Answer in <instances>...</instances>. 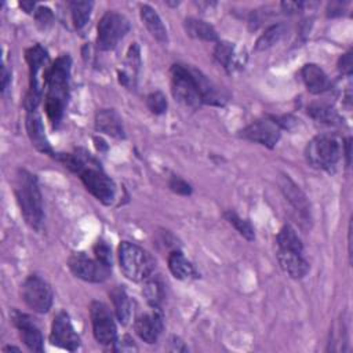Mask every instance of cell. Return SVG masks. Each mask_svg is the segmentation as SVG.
Returning a JSON list of instances; mask_svg holds the SVG:
<instances>
[{
  "instance_id": "obj_39",
  "label": "cell",
  "mask_w": 353,
  "mask_h": 353,
  "mask_svg": "<svg viewBox=\"0 0 353 353\" xmlns=\"http://www.w3.org/2000/svg\"><path fill=\"white\" fill-rule=\"evenodd\" d=\"M10 76L11 73L7 70V68L3 65V70H1V90L6 91L7 90V85H8V81H10Z\"/></svg>"
},
{
  "instance_id": "obj_40",
  "label": "cell",
  "mask_w": 353,
  "mask_h": 353,
  "mask_svg": "<svg viewBox=\"0 0 353 353\" xmlns=\"http://www.w3.org/2000/svg\"><path fill=\"white\" fill-rule=\"evenodd\" d=\"M19 6H21V8H23V11L28 12V14H30V12L33 11V8H34V3H33V1H21Z\"/></svg>"
},
{
  "instance_id": "obj_38",
  "label": "cell",
  "mask_w": 353,
  "mask_h": 353,
  "mask_svg": "<svg viewBox=\"0 0 353 353\" xmlns=\"http://www.w3.org/2000/svg\"><path fill=\"white\" fill-rule=\"evenodd\" d=\"M303 7V3L301 1H283L281 8L285 12H296Z\"/></svg>"
},
{
  "instance_id": "obj_2",
  "label": "cell",
  "mask_w": 353,
  "mask_h": 353,
  "mask_svg": "<svg viewBox=\"0 0 353 353\" xmlns=\"http://www.w3.org/2000/svg\"><path fill=\"white\" fill-rule=\"evenodd\" d=\"M14 193L25 222L32 229L40 230L44 221V210L37 178L26 170H18Z\"/></svg>"
},
{
  "instance_id": "obj_31",
  "label": "cell",
  "mask_w": 353,
  "mask_h": 353,
  "mask_svg": "<svg viewBox=\"0 0 353 353\" xmlns=\"http://www.w3.org/2000/svg\"><path fill=\"white\" fill-rule=\"evenodd\" d=\"M225 218L226 221L244 237L247 239L248 241H252L255 239V232H254V228L251 226V223L243 218H240L234 211H226L225 214Z\"/></svg>"
},
{
  "instance_id": "obj_6",
  "label": "cell",
  "mask_w": 353,
  "mask_h": 353,
  "mask_svg": "<svg viewBox=\"0 0 353 353\" xmlns=\"http://www.w3.org/2000/svg\"><path fill=\"white\" fill-rule=\"evenodd\" d=\"M342 154L341 142L336 137L330 134L316 135L306 146L305 156L307 163L320 170L330 171L339 161Z\"/></svg>"
},
{
  "instance_id": "obj_9",
  "label": "cell",
  "mask_w": 353,
  "mask_h": 353,
  "mask_svg": "<svg viewBox=\"0 0 353 353\" xmlns=\"http://www.w3.org/2000/svg\"><path fill=\"white\" fill-rule=\"evenodd\" d=\"M130 21L120 12L108 11L98 23V47L101 50H112L128 33Z\"/></svg>"
},
{
  "instance_id": "obj_42",
  "label": "cell",
  "mask_w": 353,
  "mask_h": 353,
  "mask_svg": "<svg viewBox=\"0 0 353 353\" xmlns=\"http://www.w3.org/2000/svg\"><path fill=\"white\" fill-rule=\"evenodd\" d=\"M10 350H15V352H19V347H15V346H6L3 349V352H10Z\"/></svg>"
},
{
  "instance_id": "obj_3",
  "label": "cell",
  "mask_w": 353,
  "mask_h": 353,
  "mask_svg": "<svg viewBox=\"0 0 353 353\" xmlns=\"http://www.w3.org/2000/svg\"><path fill=\"white\" fill-rule=\"evenodd\" d=\"M119 263L123 274L131 281H143L149 279L156 265L148 251L130 241L120 243Z\"/></svg>"
},
{
  "instance_id": "obj_19",
  "label": "cell",
  "mask_w": 353,
  "mask_h": 353,
  "mask_svg": "<svg viewBox=\"0 0 353 353\" xmlns=\"http://www.w3.org/2000/svg\"><path fill=\"white\" fill-rule=\"evenodd\" d=\"M26 131L29 135V139L32 142V145L47 154H54L51 145L47 139L46 131H44V125H43V120L41 117L36 113V112H28L26 114Z\"/></svg>"
},
{
  "instance_id": "obj_28",
  "label": "cell",
  "mask_w": 353,
  "mask_h": 353,
  "mask_svg": "<svg viewBox=\"0 0 353 353\" xmlns=\"http://www.w3.org/2000/svg\"><path fill=\"white\" fill-rule=\"evenodd\" d=\"M307 114L319 123L327 125H335L339 123V116L336 110L325 103H313L307 108Z\"/></svg>"
},
{
  "instance_id": "obj_35",
  "label": "cell",
  "mask_w": 353,
  "mask_h": 353,
  "mask_svg": "<svg viewBox=\"0 0 353 353\" xmlns=\"http://www.w3.org/2000/svg\"><path fill=\"white\" fill-rule=\"evenodd\" d=\"M34 19H36V25L40 29H47L54 21V14L48 7H39L34 11Z\"/></svg>"
},
{
  "instance_id": "obj_15",
  "label": "cell",
  "mask_w": 353,
  "mask_h": 353,
  "mask_svg": "<svg viewBox=\"0 0 353 353\" xmlns=\"http://www.w3.org/2000/svg\"><path fill=\"white\" fill-rule=\"evenodd\" d=\"M134 328L143 342L154 343L163 331V316L159 307H153L149 313L139 314L134 321Z\"/></svg>"
},
{
  "instance_id": "obj_13",
  "label": "cell",
  "mask_w": 353,
  "mask_h": 353,
  "mask_svg": "<svg viewBox=\"0 0 353 353\" xmlns=\"http://www.w3.org/2000/svg\"><path fill=\"white\" fill-rule=\"evenodd\" d=\"M50 341L52 345L62 349L74 352L80 346V338L76 334L70 317L66 312H59L55 314L51 325Z\"/></svg>"
},
{
  "instance_id": "obj_18",
  "label": "cell",
  "mask_w": 353,
  "mask_h": 353,
  "mask_svg": "<svg viewBox=\"0 0 353 353\" xmlns=\"http://www.w3.org/2000/svg\"><path fill=\"white\" fill-rule=\"evenodd\" d=\"M95 128L99 132L110 135L116 139H123L125 137L124 127L120 116L113 109H101L95 114Z\"/></svg>"
},
{
  "instance_id": "obj_12",
  "label": "cell",
  "mask_w": 353,
  "mask_h": 353,
  "mask_svg": "<svg viewBox=\"0 0 353 353\" xmlns=\"http://www.w3.org/2000/svg\"><path fill=\"white\" fill-rule=\"evenodd\" d=\"M281 135V125L274 117H265L252 121L240 131V137L261 143L266 148H274Z\"/></svg>"
},
{
  "instance_id": "obj_27",
  "label": "cell",
  "mask_w": 353,
  "mask_h": 353,
  "mask_svg": "<svg viewBox=\"0 0 353 353\" xmlns=\"http://www.w3.org/2000/svg\"><path fill=\"white\" fill-rule=\"evenodd\" d=\"M284 33H285V26L283 23L270 25L258 37V40L255 43V51H265V50L273 47L276 43H279L281 40Z\"/></svg>"
},
{
  "instance_id": "obj_5",
  "label": "cell",
  "mask_w": 353,
  "mask_h": 353,
  "mask_svg": "<svg viewBox=\"0 0 353 353\" xmlns=\"http://www.w3.org/2000/svg\"><path fill=\"white\" fill-rule=\"evenodd\" d=\"M194 70L196 68L181 63H175L171 68L172 95L178 102L192 109H197L203 103Z\"/></svg>"
},
{
  "instance_id": "obj_24",
  "label": "cell",
  "mask_w": 353,
  "mask_h": 353,
  "mask_svg": "<svg viewBox=\"0 0 353 353\" xmlns=\"http://www.w3.org/2000/svg\"><path fill=\"white\" fill-rule=\"evenodd\" d=\"M183 25H185L186 34H189L193 39L203 40V41H218L216 30L205 21H201L197 18H188L185 19Z\"/></svg>"
},
{
  "instance_id": "obj_34",
  "label": "cell",
  "mask_w": 353,
  "mask_h": 353,
  "mask_svg": "<svg viewBox=\"0 0 353 353\" xmlns=\"http://www.w3.org/2000/svg\"><path fill=\"white\" fill-rule=\"evenodd\" d=\"M94 254L98 261H101L102 263H105L108 266H112V250L103 240H98L95 243Z\"/></svg>"
},
{
  "instance_id": "obj_10",
  "label": "cell",
  "mask_w": 353,
  "mask_h": 353,
  "mask_svg": "<svg viewBox=\"0 0 353 353\" xmlns=\"http://www.w3.org/2000/svg\"><path fill=\"white\" fill-rule=\"evenodd\" d=\"M90 317L92 334L98 343L112 345L117 338V328L110 309L101 301H92L90 305Z\"/></svg>"
},
{
  "instance_id": "obj_26",
  "label": "cell",
  "mask_w": 353,
  "mask_h": 353,
  "mask_svg": "<svg viewBox=\"0 0 353 353\" xmlns=\"http://www.w3.org/2000/svg\"><path fill=\"white\" fill-rule=\"evenodd\" d=\"M277 250H283V251H294V252H303V245L302 241L299 239V236L296 234V232L290 226V225H284L277 237Z\"/></svg>"
},
{
  "instance_id": "obj_16",
  "label": "cell",
  "mask_w": 353,
  "mask_h": 353,
  "mask_svg": "<svg viewBox=\"0 0 353 353\" xmlns=\"http://www.w3.org/2000/svg\"><path fill=\"white\" fill-rule=\"evenodd\" d=\"M279 186L284 194V197L288 200V203L292 205V208L298 212V215L303 221L310 219V205L305 196V193L299 189V186L285 174H281L279 178Z\"/></svg>"
},
{
  "instance_id": "obj_37",
  "label": "cell",
  "mask_w": 353,
  "mask_h": 353,
  "mask_svg": "<svg viewBox=\"0 0 353 353\" xmlns=\"http://www.w3.org/2000/svg\"><path fill=\"white\" fill-rule=\"evenodd\" d=\"M338 68H339V70H341L342 73L350 74V72H352V52H346V54H343V55L339 58Z\"/></svg>"
},
{
  "instance_id": "obj_33",
  "label": "cell",
  "mask_w": 353,
  "mask_h": 353,
  "mask_svg": "<svg viewBox=\"0 0 353 353\" xmlns=\"http://www.w3.org/2000/svg\"><path fill=\"white\" fill-rule=\"evenodd\" d=\"M163 285L156 281V280H150L148 281L146 287H145V295L148 298V302L153 306V307H159V303L163 298Z\"/></svg>"
},
{
  "instance_id": "obj_11",
  "label": "cell",
  "mask_w": 353,
  "mask_h": 353,
  "mask_svg": "<svg viewBox=\"0 0 353 353\" xmlns=\"http://www.w3.org/2000/svg\"><path fill=\"white\" fill-rule=\"evenodd\" d=\"M68 263L70 272L76 277L88 283H103L110 277L112 266H108L97 258L92 259L81 252L73 254Z\"/></svg>"
},
{
  "instance_id": "obj_30",
  "label": "cell",
  "mask_w": 353,
  "mask_h": 353,
  "mask_svg": "<svg viewBox=\"0 0 353 353\" xmlns=\"http://www.w3.org/2000/svg\"><path fill=\"white\" fill-rule=\"evenodd\" d=\"M214 58L226 70H230L236 65V52H234L233 43L218 41L214 48Z\"/></svg>"
},
{
  "instance_id": "obj_32",
  "label": "cell",
  "mask_w": 353,
  "mask_h": 353,
  "mask_svg": "<svg viewBox=\"0 0 353 353\" xmlns=\"http://www.w3.org/2000/svg\"><path fill=\"white\" fill-rule=\"evenodd\" d=\"M146 105L154 114H163L167 110V99L161 91H154L146 97Z\"/></svg>"
},
{
  "instance_id": "obj_29",
  "label": "cell",
  "mask_w": 353,
  "mask_h": 353,
  "mask_svg": "<svg viewBox=\"0 0 353 353\" xmlns=\"http://www.w3.org/2000/svg\"><path fill=\"white\" fill-rule=\"evenodd\" d=\"M69 7H70L72 19L76 29H83L90 19L94 3L92 1H70Z\"/></svg>"
},
{
  "instance_id": "obj_36",
  "label": "cell",
  "mask_w": 353,
  "mask_h": 353,
  "mask_svg": "<svg viewBox=\"0 0 353 353\" xmlns=\"http://www.w3.org/2000/svg\"><path fill=\"white\" fill-rule=\"evenodd\" d=\"M168 186L170 189L176 193V194H182V196H188L192 193V186L185 181L182 179L181 176L178 175H172L170 182H168Z\"/></svg>"
},
{
  "instance_id": "obj_8",
  "label": "cell",
  "mask_w": 353,
  "mask_h": 353,
  "mask_svg": "<svg viewBox=\"0 0 353 353\" xmlns=\"http://www.w3.org/2000/svg\"><path fill=\"white\" fill-rule=\"evenodd\" d=\"M21 296L26 306L36 313H47L52 306V290L39 274H30L21 287Z\"/></svg>"
},
{
  "instance_id": "obj_23",
  "label": "cell",
  "mask_w": 353,
  "mask_h": 353,
  "mask_svg": "<svg viewBox=\"0 0 353 353\" xmlns=\"http://www.w3.org/2000/svg\"><path fill=\"white\" fill-rule=\"evenodd\" d=\"M139 47L137 46V43H134L127 52V58H125V63H124V69L121 72H119V81L120 84H123L124 87H134L135 79H137V73L139 70L141 66V57H139Z\"/></svg>"
},
{
  "instance_id": "obj_14",
  "label": "cell",
  "mask_w": 353,
  "mask_h": 353,
  "mask_svg": "<svg viewBox=\"0 0 353 353\" xmlns=\"http://www.w3.org/2000/svg\"><path fill=\"white\" fill-rule=\"evenodd\" d=\"M10 319L12 321V324L17 327V330L19 331L21 339L28 346V349L32 352L41 353L44 350L43 335H41L39 327L32 320V317L26 313L17 310V309H12L10 313Z\"/></svg>"
},
{
  "instance_id": "obj_17",
  "label": "cell",
  "mask_w": 353,
  "mask_h": 353,
  "mask_svg": "<svg viewBox=\"0 0 353 353\" xmlns=\"http://www.w3.org/2000/svg\"><path fill=\"white\" fill-rule=\"evenodd\" d=\"M277 261L280 268L284 270L285 274H288L291 279L299 280L305 277L309 272V263L303 258L302 252H294V251H283L277 250Z\"/></svg>"
},
{
  "instance_id": "obj_41",
  "label": "cell",
  "mask_w": 353,
  "mask_h": 353,
  "mask_svg": "<svg viewBox=\"0 0 353 353\" xmlns=\"http://www.w3.org/2000/svg\"><path fill=\"white\" fill-rule=\"evenodd\" d=\"M345 156H346V163L349 165L350 164V138H347L345 142Z\"/></svg>"
},
{
  "instance_id": "obj_21",
  "label": "cell",
  "mask_w": 353,
  "mask_h": 353,
  "mask_svg": "<svg viewBox=\"0 0 353 353\" xmlns=\"http://www.w3.org/2000/svg\"><path fill=\"white\" fill-rule=\"evenodd\" d=\"M141 19L143 22V25L146 26V29L149 30V33L161 44H167L168 41V34H167V29L160 18V15L156 12L154 8H152L148 4H142L141 6Z\"/></svg>"
},
{
  "instance_id": "obj_20",
  "label": "cell",
  "mask_w": 353,
  "mask_h": 353,
  "mask_svg": "<svg viewBox=\"0 0 353 353\" xmlns=\"http://www.w3.org/2000/svg\"><path fill=\"white\" fill-rule=\"evenodd\" d=\"M303 83L309 92L321 94L331 87L330 79L325 72L316 63H306L301 70Z\"/></svg>"
},
{
  "instance_id": "obj_1",
  "label": "cell",
  "mask_w": 353,
  "mask_h": 353,
  "mask_svg": "<svg viewBox=\"0 0 353 353\" xmlns=\"http://www.w3.org/2000/svg\"><path fill=\"white\" fill-rule=\"evenodd\" d=\"M72 59L68 54L58 57L43 74L46 87L44 108L54 127L59 124L69 98V76Z\"/></svg>"
},
{
  "instance_id": "obj_25",
  "label": "cell",
  "mask_w": 353,
  "mask_h": 353,
  "mask_svg": "<svg viewBox=\"0 0 353 353\" xmlns=\"http://www.w3.org/2000/svg\"><path fill=\"white\" fill-rule=\"evenodd\" d=\"M109 296L112 299L113 303V309H114V314L117 317V320L124 325L128 323L130 317H131V303L128 299L127 292L124 291V288L121 287H114L110 292Z\"/></svg>"
},
{
  "instance_id": "obj_22",
  "label": "cell",
  "mask_w": 353,
  "mask_h": 353,
  "mask_svg": "<svg viewBox=\"0 0 353 353\" xmlns=\"http://www.w3.org/2000/svg\"><path fill=\"white\" fill-rule=\"evenodd\" d=\"M167 262H168V269L175 279L190 280L197 277L194 266L185 258V255L179 250L171 251L168 254Z\"/></svg>"
},
{
  "instance_id": "obj_4",
  "label": "cell",
  "mask_w": 353,
  "mask_h": 353,
  "mask_svg": "<svg viewBox=\"0 0 353 353\" xmlns=\"http://www.w3.org/2000/svg\"><path fill=\"white\" fill-rule=\"evenodd\" d=\"M85 189L102 204L109 205L113 203L116 196V186L113 181L102 171L98 161L85 152L84 164L77 171Z\"/></svg>"
},
{
  "instance_id": "obj_7",
  "label": "cell",
  "mask_w": 353,
  "mask_h": 353,
  "mask_svg": "<svg viewBox=\"0 0 353 353\" xmlns=\"http://www.w3.org/2000/svg\"><path fill=\"white\" fill-rule=\"evenodd\" d=\"M26 62L29 65V90L26 92L23 106L28 112H34L41 101L43 91L39 83V72L44 65L48 63V54L40 44H34L25 52Z\"/></svg>"
}]
</instances>
